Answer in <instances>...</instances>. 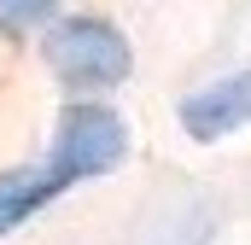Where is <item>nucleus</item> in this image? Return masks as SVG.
Here are the masks:
<instances>
[{"mask_svg": "<svg viewBox=\"0 0 251 245\" xmlns=\"http://www.w3.org/2000/svg\"><path fill=\"white\" fill-rule=\"evenodd\" d=\"M123 158H128V122L111 105H70L59 117L53 152L41 164L53 170L59 187H76V181H94V175H111Z\"/></svg>", "mask_w": 251, "mask_h": 245, "instance_id": "nucleus-1", "label": "nucleus"}, {"mask_svg": "<svg viewBox=\"0 0 251 245\" xmlns=\"http://www.w3.org/2000/svg\"><path fill=\"white\" fill-rule=\"evenodd\" d=\"M41 59L53 64V76L76 82V88H111V82L128 76V41L117 24L76 12V18H53V29L41 41Z\"/></svg>", "mask_w": 251, "mask_h": 245, "instance_id": "nucleus-2", "label": "nucleus"}, {"mask_svg": "<svg viewBox=\"0 0 251 245\" xmlns=\"http://www.w3.org/2000/svg\"><path fill=\"white\" fill-rule=\"evenodd\" d=\"M251 122V70H228L181 99V128L193 140H222Z\"/></svg>", "mask_w": 251, "mask_h": 245, "instance_id": "nucleus-3", "label": "nucleus"}, {"mask_svg": "<svg viewBox=\"0 0 251 245\" xmlns=\"http://www.w3.org/2000/svg\"><path fill=\"white\" fill-rule=\"evenodd\" d=\"M64 187L53 181L47 164H24V170H0V234L24 228L47 198H59Z\"/></svg>", "mask_w": 251, "mask_h": 245, "instance_id": "nucleus-4", "label": "nucleus"}, {"mask_svg": "<svg viewBox=\"0 0 251 245\" xmlns=\"http://www.w3.org/2000/svg\"><path fill=\"white\" fill-rule=\"evenodd\" d=\"M41 18H59L53 6H0V24H41Z\"/></svg>", "mask_w": 251, "mask_h": 245, "instance_id": "nucleus-5", "label": "nucleus"}]
</instances>
